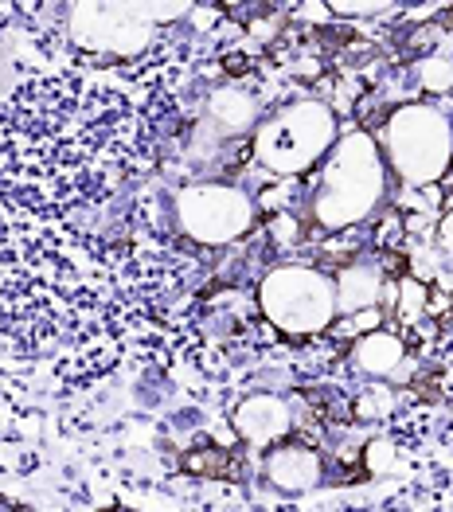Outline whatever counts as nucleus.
Here are the masks:
<instances>
[{"instance_id":"obj_1","label":"nucleus","mask_w":453,"mask_h":512,"mask_svg":"<svg viewBox=\"0 0 453 512\" xmlns=\"http://www.w3.org/2000/svg\"><path fill=\"white\" fill-rule=\"evenodd\" d=\"M387 192V165L379 145L368 133L336 137L332 153L321 161L317 188H313V219L329 231L340 235L344 227L364 223Z\"/></svg>"},{"instance_id":"obj_2","label":"nucleus","mask_w":453,"mask_h":512,"mask_svg":"<svg viewBox=\"0 0 453 512\" xmlns=\"http://www.w3.org/2000/svg\"><path fill=\"white\" fill-rule=\"evenodd\" d=\"M379 153L387 165L399 172L414 188L438 184L453 161V126L450 118L434 106H399L383 118L379 129Z\"/></svg>"},{"instance_id":"obj_3","label":"nucleus","mask_w":453,"mask_h":512,"mask_svg":"<svg viewBox=\"0 0 453 512\" xmlns=\"http://www.w3.org/2000/svg\"><path fill=\"white\" fill-rule=\"evenodd\" d=\"M332 145H336V114L329 102H297L258 126L250 153L274 176L289 180L321 165Z\"/></svg>"},{"instance_id":"obj_4","label":"nucleus","mask_w":453,"mask_h":512,"mask_svg":"<svg viewBox=\"0 0 453 512\" xmlns=\"http://www.w3.org/2000/svg\"><path fill=\"white\" fill-rule=\"evenodd\" d=\"M258 305L266 321L289 337L325 333L336 321V282L313 266H278L262 278Z\"/></svg>"},{"instance_id":"obj_5","label":"nucleus","mask_w":453,"mask_h":512,"mask_svg":"<svg viewBox=\"0 0 453 512\" xmlns=\"http://www.w3.org/2000/svg\"><path fill=\"white\" fill-rule=\"evenodd\" d=\"M180 231L192 235L200 247H223L243 239L254 223V204L247 192L227 184H196L176 196Z\"/></svg>"},{"instance_id":"obj_6","label":"nucleus","mask_w":453,"mask_h":512,"mask_svg":"<svg viewBox=\"0 0 453 512\" xmlns=\"http://www.w3.org/2000/svg\"><path fill=\"white\" fill-rule=\"evenodd\" d=\"M231 427H235V434H239L247 446L270 450V446L286 442L289 434L297 430V419H293V407H289L286 399L262 391V395H247V399L235 407Z\"/></svg>"},{"instance_id":"obj_7","label":"nucleus","mask_w":453,"mask_h":512,"mask_svg":"<svg viewBox=\"0 0 453 512\" xmlns=\"http://www.w3.org/2000/svg\"><path fill=\"white\" fill-rule=\"evenodd\" d=\"M262 470L266 481L282 493H309L321 477H325V462L313 446H301V442H278L266 450L262 458Z\"/></svg>"},{"instance_id":"obj_8","label":"nucleus","mask_w":453,"mask_h":512,"mask_svg":"<svg viewBox=\"0 0 453 512\" xmlns=\"http://www.w3.org/2000/svg\"><path fill=\"white\" fill-rule=\"evenodd\" d=\"M348 356H352V368L371 380H395L403 376V364H407V341L391 329H375L352 344Z\"/></svg>"},{"instance_id":"obj_9","label":"nucleus","mask_w":453,"mask_h":512,"mask_svg":"<svg viewBox=\"0 0 453 512\" xmlns=\"http://www.w3.org/2000/svg\"><path fill=\"white\" fill-rule=\"evenodd\" d=\"M332 282H336V313H360V309H375L379 305L387 278L371 262H352Z\"/></svg>"},{"instance_id":"obj_10","label":"nucleus","mask_w":453,"mask_h":512,"mask_svg":"<svg viewBox=\"0 0 453 512\" xmlns=\"http://www.w3.org/2000/svg\"><path fill=\"white\" fill-rule=\"evenodd\" d=\"M211 114H215V122L227 129V133H243L258 118V102L250 98L247 90L227 86V90H215L211 94Z\"/></svg>"},{"instance_id":"obj_11","label":"nucleus","mask_w":453,"mask_h":512,"mask_svg":"<svg viewBox=\"0 0 453 512\" xmlns=\"http://www.w3.org/2000/svg\"><path fill=\"white\" fill-rule=\"evenodd\" d=\"M426 301H430V286L426 282H418V278H399L395 282V309H391V317H395V325H403L407 333H411L414 325H422L426 321Z\"/></svg>"},{"instance_id":"obj_12","label":"nucleus","mask_w":453,"mask_h":512,"mask_svg":"<svg viewBox=\"0 0 453 512\" xmlns=\"http://www.w3.org/2000/svg\"><path fill=\"white\" fill-rule=\"evenodd\" d=\"M395 407H399L395 387L371 384L352 399V419H356V423H383V419H391V415H395Z\"/></svg>"},{"instance_id":"obj_13","label":"nucleus","mask_w":453,"mask_h":512,"mask_svg":"<svg viewBox=\"0 0 453 512\" xmlns=\"http://www.w3.org/2000/svg\"><path fill=\"white\" fill-rule=\"evenodd\" d=\"M180 466H184V473H192V477L219 481V477H231L235 473V458L223 446H204V450H188Z\"/></svg>"},{"instance_id":"obj_14","label":"nucleus","mask_w":453,"mask_h":512,"mask_svg":"<svg viewBox=\"0 0 453 512\" xmlns=\"http://www.w3.org/2000/svg\"><path fill=\"white\" fill-rule=\"evenodd\" d=\"M414 79H418V86H422L426 94H446V90H453V59H446V55L418 59Z\"/></svg>"},{"instance_id":"obj_15","label":"nucleus","mask_w":453,"mask_h":512,"mask_svg":"<svg viewBox=\"0 0 453 512\" xmlns=\"http://www.w3.org/2000/svg\"><path fill=\"white\" fill-rule=\"evenodd\" d=\"M379 325H387V313L375 305V309H360V313H344L340 321H332V333L340 337V341H360V337H368V333H375Z\"/></svg>"},{"instance_id":"obj_16","label":"nucleus","mask_w":453,"mask_h":512,"mask_svg":"<svg viewBox=\"0 0 453 512\" xmlns=\"http://www.w3.org/2000/svg\"><path fill=\"white\" fill-rule=\"evenodd\" d=\"M442 43V24L438 20H422L414 24L411 32L403 36V55H418V59H430V51Z\"/></svg>"},{"instance_id":"obj_17","label":"nucleus","mask_w":453,"mask_h":512,"mask_svg":"<svg viewBox=\"0 0 453 512\" xmlns=\"http://www.w3.org/2000/svg\"><path fill=\"white\" fill-rule=\"evenodd\" d=\"M270 239H274V247H293V243H301V219L289 212H274L270 215Z\"/></svg>"},{"instance_id":"obj_18","label":"nucleus","mask_w":453,"mask_h":512,"mask_svg":"<svg viewBox=\"0 0 453 512\" xmlns=\"http://www.w3.org/2000/svg\"><path fill=\"white\" fill-rule=\"evenodd\" d=\"M364 458H368V473H379V470H387L395 458L387 454V446L375 438V442H368V450H364Z\"/></svg>"},{"instance_id":"obj_19","label":"nucleus","mask_w":453,"mask_h":512,"mask_svg":"<svg viewBox=\"0 0 453 512\" xmlns=\"http://www.w3.org/2000/svg\"><path fill=\"white\" fill-rule=\"evenodd\" d=\"M438 243H442V247H446V251L453 255V208L442 215V219H438Z\"/></svg>"},{"instance_id":"obj_20","label":"nucleus","mask_w":453,"mask_h":512,"mask_svg":"<svg viewBox=\"0 0 453 512\" xmlns=\"http://www.w3.org/2000/svg\"><path fill=\"white\" fill-rule=\"evenodd\" d=\"M114 512H125V509H114Z\"/></svg>"}]
</instances>
